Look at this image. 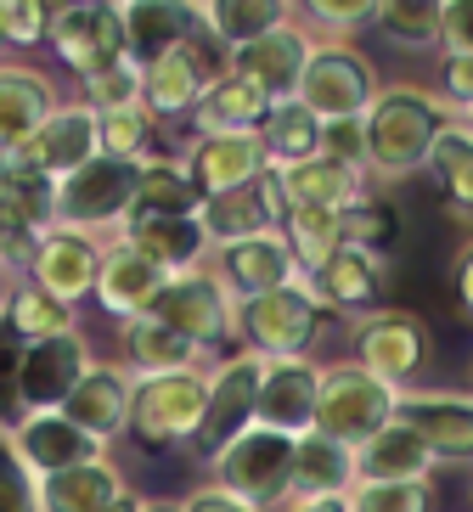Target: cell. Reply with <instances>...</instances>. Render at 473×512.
<instances>
[{"mask_svg": "<svg viewBox=\"0 0 473 512\" xmlns=\"http://www.w3.org/2000/svg\"><path fill=\"white\" fill-rule=\"evenodd\" d=\"M457 119L451 107H445L440 91H428V85H378L372 107L361 113V136H367V181H383V186H400L423 175L428 169V152L440 141V130Z\"/></svg>", "mask_w": 473, "mask_h": 512, "instance_id": "6da1fadb", "label": "cell"}, {"mask_svg": "<svg viewBox=\"0 0 473 512\" xmlns=\"http://www.w3.org/2000/svg\"><path fill=\"white\" fill-rule=\"evenodd\" d=\"M338 327V316L310 293V282L276 287L260 299H237L231 310V338L254 361H316L321 338Z\"/></svg>", "mask_w": 473, "mask_h": 512, "instance_id": "7a4b0ae2", "label": "cell"}, {"mask_svg": "<svg viewBox=\"0 0 473 512\" xmlns=\"http://www.w3.org/2000/svg\"><path fill=\"white\" fill-rule=\"evenodd\" d=\"M395 400L400 394L389 383H378L372 372H361L355 361H327L316 383V417L310 434L333 439L344 451H361L372 434H383L395 422Z\"/></svg>", "mask_w": 473, "mask_h": 512, "instance_id": "3957f363", "label": "cell"}, {"mask_svg": "<svg viewBox=\"0 0 473 512\" xmlns=\"http://www.w3.org/2000/svg\"><path fill=\"white\" fill-rule=\"evenodd\" d=\"M350 344H355V366L372 372L378 383H389L395 394L423 389L428 361H434V338H428V321L417 310L383 304V310H372L350 327Z\"/></svg>", "mask_w": 473, "mask_h": 512, "instance_id": "277c9868", "label": "cell"}, {"mask_svg": "<svg viewBox=\"0 0 473 512\" xmlns=\"http://www.w3.org/2000/svg\"><path fill=\"white\" fill-rule=\"evenodd\" d=\"M203 400H209V366H203V372L136 377L124 434L136 439L141 451H175V445H192V434H198V422H203Z\"/></svg>", "mask_w": 473, "mask_h": 512, "instance_id": "5b68a950", "label": "cell"}, {"mask_svg": "<svg viewBox=\"0 0 473 512\" xmlns=\"http://www.w3.org/2000/svg\"><path fill=\"white\" fill-rule=\"evenodd\" d=\"M209 467L214 484L254 512H276L293 496V439L276 434V428H260V422L243 439H231Z\"/></svg>", "mask_w": 473, "mask_h": 512, "instance_id": "8992f818", "label": "cell"}, {"mask_svg": "<svg viewBox=\"0 0 473 512\" xmlns=\"http://www.w3.org/2000/svg\"><path fill=\"white\" fill-rule=\"evenodd\" d=\"M136 181H141V164H124V158L96 152L85 169H74L68 181H57V226L85 231V237L124 231L130 203H136Z\"/></svg>", "mask_w": 473, "mask_h": 512, "instance_id": "52a82bcc", "label": "cell"}, {"mask_svg": "<svg viewBox=\"0 0 473 512\" xmlns=\"http://www.w3.org/2000/svg\"><path fill=\"white\" fill-rule=\"evenodd\" d=\"M378 85L383 79L361 46H350V40H316L293 102L310 107L316 119H361L372 107V96H378Z\"/></svg>", "mask_w": 473, "mask_h": 512, "instance_id": "ba28073f", "label": "cell"}, {"mask_svg": "<svg viewBox=\"0 0 473 512\" xmlns=\"http://www.w3.org/2000/svg\"><path fill=\"white\" fill-rule=\"evenodd\" d=\"M136 68H141V113L153 124H181L192 119L203 85L226 68V51H214L203 34H192V40L158 51L153 62H136Z\"/></svg>", "mask_w": 473, "mask_h": 512, "instance_id": "9c48e42d", "label": "cell"}, {"mask_svg": "<svg viewBox=\"0 0 473 512\" xmlns=\"http://www.w3.org/2000/svg\"><path fill=\"white\" fill-rule=\"evenodd\" d=\"M231 293L220 287V276L203 265V271H181L169 276L164 287H158V299L147 304V316L153 327H169L175 338H186V344H198L203 355L209 349H220L231 338Z\"/></svg>", "mask_w": 473, "mask_h": 512, "instance_id": "30bf717a", "label": "cell"}, {"mask_svg": "<svg viewBox=\"0 0 473 512\" xmlns=\"http://www.w3.org/2000/svg\"><path fill=\"white\" fill-rule=\"evenodd\" d=\"M91 338L85 327L57 332V338H40V344H23L12 361V406L23 411H62V400L74 394V383L91 372Z\"/></svg>", "mask_w": 473, "mask_h": 512, "instance_id": "8fae6325", "label": "cell"}, {"mask_svg": "<svg viewBox=\"0 0 473 512\" xmlns=\"http://www.w3.org/2000/svg\"><path fill=\"white\" fill-rule=\"evenodd\" d=\"M96 158V113L79 102H57L46 113V124L34 130L23 147L6 158V175H34V181H68L74 169H85Z\"/></svg>", "mask_w": 473, "mask_h": 512, "instance_id": "7c38bea8", "label": "cell"}, {"mask_svg": "<svg viewBox=\"0 0 473 512\" xmlns=\"http://www.w3.org/2000/svg\"><path fill=\"white\" fill-rule=\"evenodd\" d=\"M46 46L62 57V68L79 79L102 74L113 62L130 57L124 46V23L113 0H74V6H51V34Z\"/></svg>", "mask_w": 473, "mask_h": 512, "instance_id": "4fadbf2b", "label": "cell"}, {"mask_svg": "<svg viewBox=\"0 0 473 512\" xmlns=\"http://www.w3.org/2000/svg\"><path fill=\"white\" fill-rule=\"evenodd\" d=\"M254 406H260V361L254 355H226L209 366V400H203V422L192 434V451L203 462L226 451L231 439H243L254 428Z\"/></svg>", "mask_w": 473, "mask_h": 512, "instance_id": "5bb4252c", "label": "cell"}, {"mask_svg": "<svg viewBox=\"0 0 473 512\" xmlns=\"http://www.w3.org/2000/svg\"><path fill=\"white\" fill-rule=\"evenodd\" d=\"M310 46H316V34H310L305 23H299V12H293L282 29L260 34L254 46L226 51V68L243 79V85H254L265 102H293L299 74H305V62H310Z\"/></svg>", "mask_w": 473, "mask_h": 512, "instance_id": "9a60e30c", "label": "cell"}, {"mask_svg": "<svg viewBox=\"0 0 473 512\" xmlns=\"http://www.w3.org/2000/svg\"><path fill=\"white\" fill-rule=\"evenodd\" d=\"M102 242L107 237H85V231L51 226L46 237L34 242V254H29V265H23V276H29L40 293H51L57 304L79 310V304L91 299L96 271H102Z\"/></svg>", "mask_w": 473, "mask_h": 512, "instance_id": "2e32d148", "label": "cell"}, {"mask_svg": "<svg viewBox=\"0 0 473 512\" xmlns=\"http://www.w3.org/2000/svg\"><path fill=\"white\" fill-rule=\"evenodd\" d=\"M282 214H288L282 175L265 164L260 181L203 197V203H198V226H203V237H209V248H226V242H243V237H265V231H276V220H282Z\"/></svg>", "mask_w": 473, "mask_h": 512, "instance_id": "e0dca14e", "label": "cell"}, {"mask_svg": "<svg viewBox=\"0 0 473 512\" xmlns=\"http://www.w3.org/2000/svg\"><path fill=\"white\" fill-rule=\"evenodd\" d=\"M395 422H406L434 462H473V394L412 389L395 400Z\"/></svg>", "mask_w": 473, "mask_h": 512, "instance_id": "ac0fdd59", "label": "cell"}, {"mask_svg": "<svg viewBox=\"0 0 473 512\" xmlns=\"http://www.w3.org/2000/svg\"><path fill=\"white\" fill-rule=\"evenodd\" d=\"M209 271L220 276V287L237 299H260V293H276V287H293L305 282L299 265H293L288 242L265 231V237H243V242H226V248H214L209 254Z\"/></svg>", "mask_w": 473, "mask_h": 512, "instance_id": "d6986e66", "label": "cell"}, {"mask_svg": "<svg viewBox=\"0 0 473 512\" xmlns=\"http://www.w3.org/2000/svg\"><path fill=\"white\" fill-rule=\"evenodd\" d=\"M6 439H12L17 462L29 467L34 479H51L62 467H85V462H102L107 456L102 445H96L91 434H79L62 411H23V417L6 428Z\"/></svg>", "mask_w": 473, "mask_h": 512, "instance_id": "ffe728a7", "label": "cell"}, {"mask_svg": "<svg viewBox=\"0 0 473 512\" xmlns=\"http://www.w3.org/2000/svg\"><path fill=\"white\" fill-rule=\"evenodd\" d=\"M130 389L136 377L124 372L119 361H91V372L74 383V394L62 400V417L74 422L79 434H91L96 445H113L124 439V422H130Z\"/></svg>", "mask_w": 473, "mask_h": 512, "instance_id": "44dd1931", "label": "cell"}, {"mask_svg": "<svg viewBox=\"0 0 473 512\" xmlns=\"http://www.w3.org/2000/svg\"><path fill=\"white\" fill-rule=\"evenodd\" d=\"M316 383H321V361H260V406L254 422L276 428V434H310L316 417Z\"/></svg>", "mask_w": 473, "mask_h": 512, "instance_id": "7402d4cb", "label": "cell"}, {"mask_svg": "<svg viewBox=\"0 0 473 512\" xmlns=\"http://www.w3.org/2000/svg\"><path fill=\"white\" fill-rule=\"evenodd\" d=\"M310 293H316L333 316H372L389 299V259L355 254V248H338L316 276H310Z\"/></svg>", "mask_w": 473, "mask_h": 512, "instance_id": "603a6c76", "label": "cell"}, {"mask_svg": "<svg viewBox=\"0 0 473 512\" xmlns=\"http://www.w3.org/2000/svg\"><path fill=\"white\" fill-rule=\"evenodd\" d=\"M186 181L198 186V197L231 192V186H248L265 175V147L260 130L254 136H192L181 152Z\"/></svg>", "mask_w": 473, "mask_h": 512, "instance_id": "cb8c5ba5", "label": "cell"}, {"mask_svg": "<svg viewBox=\"0 0 473 512\" xmlns=\"http://www.w3.org/2000/svg\"><path fill=\"white\" fill-rule=\"evenodd\" d=\"M164 282H169V276L158 271V265H147V259H141L124 237H113V242H102V271H96L91 299L124 327V321L147 316V304L158 299V287H164Z\"/></svg>", "mask_w": 473, "mask_h": 512, "instance_id": "d4e9b609", "label": "cell"}, {"mask_svg": "<svg viewBox=\"0 0 473 512\" xmlns=\"http://www.w3.org/2000/svg\"><path fill=\"white\" fill-rule=\"evenodd\" d=\"M57 102H62L57 85L40 68H29V62H0V164L46 124V113Z\"/></svg>", "mask_w": 473, "mask_h": 512, "instance_id": "484cf974", "label": "cell"}, {"mask_svg": "<svg viewBox=\"0 0 473 512\" xmlns=\"http://www.w3.org/2000/svg\"><path fill=\"white\" fill-rule=\"evenodd\" d=\"M265 113H271V102L254 85H243L231 68H220L203 85V96H198V107H192L186 124H192V136H254L265 124Z\"/></svg>", "mask_w": 473, "mask_h": 512, "instance_id": "4316f807", "label": "cell"}, {"mask_svg": "<svg viewBox=\"0 0 473 512\" xmlns=\"http://www.w3.org/2000/svg\"><path fill=\"white\" fill-rule=\"evenodd\" d=\"M434 456L428 445L406 428V422H389L383 434H372L361 451H355V484H428L434 479Z\"/></svg>", "mask_w": 473, "mask_h": 512, "instance_id": "83f0119b", "label": "cell"}, {"mask_svg": "<svg viewBox=\"0 0 473 512\" xmlns=\"http://www.w3.org/2000/svg\"><path fill=\"white\" fill-rule=\"evenodd\" d=\"M282 175V197H288V209H350L361 197L372 192L367 169H350V164H333V158H305V164H288L276 169Z\"/></svg>", "mask_w": 473, "mask_h": 512, "instance_id": "f1b7e54d", "label": "cell"}, {"mask_svg": "<svg viewBox=\"0 0 473 512\" xmlns=\"http://www.w3.org/2000/svg\"><path fill=\"white\" fill-rule=\"evenodd\" d=\"M119 237L130 242L147 265H158L164 276L203 271L209 254H214L209 237H203V226H198V214H192V220H130Z\"/></svg>", "mask_w": 473, "mask_h": 512, "instance_id": "f546056e", "label": "cell"}, {"mask_svg": "<svg viewBox=\"0 0 473 512\" xmlns=\"http://www.w3.org/2000/svg\"><path fill=\"white\" fill-rule=\"evenodd\" d=\"M288 17H293L288 0H209V6H192V23L214 51L254 46L260 34L282 29Z\"/></svg>", "mask_w": 473, "mask_h": 512, "instance_id": "4dcf8cb0", "label": "cell"}, {"mask_svg": "<svg viewBox=\"0 0 473 512\" xmlns=\"http://www.w3.org/2000/svg\"><path fill=\"white\" fill-rule=\"evenodd\" d=\"M40 484V512H102L130 490L124 467L113 456L102 462H85V467H62L51 479H34Z\"/></svg>", "mask_w": 473, "mask_h": 512, "instance_id": "1f68e13d", "label": "cell"}, {"mask_svg": "<svg viewBox=\"0 0 473 512\" xmlns=\"http://www.w3.org/2000/svg\"><path fill=\"white\" fill-rule=\"evenodd\" d=\"M119 23H124V46H130V62H153L158 51L181 46L198 34L192 23V6L186 0H130L119 6Z\"/></svg>", "mask_w": 473, "mask_h": 512, "instance_id": "d6a6232c", "label": "cell"}, {"mask_svg": "<svg viewBox=\"0 0 473 512\" xmlns=\"http://www.w3.org/2000/svg\"><path fill=\"white\" fill-rule=\"evenodd\" d=\"M355 490V451L333 445L321 434L293 439V496L288 501H327Z\"/></svg>", "mask_w": 473, "mask_h": 512, "instance_id": "836d02e7", "label": "cell"}, {"mask_svg": "<svg viewBox=\"0 0 473 512\" xmlns=\"http://www.w3.org/2000/svg\"><path fill=\"white\" fill-rule=\"evenodd\" d=\"M0 327L12 332L17 349H23V344H40V338H57V332H74L79 310H68L51 293H40L29 276H12L6 293H0Z\"/></svg>", "mask_w": 473, "mask_h": 512, "instance_id": "e575fe53", "label": "cell"}, {"mask_svg": "<svg viewBox=\"0 0 473 512\" xmlns=\"http://www.w3.org/2000/svg\"><path fill=\"white\" fill-rule=\"evenodd\" d=\"M119 349H124V372L130 377H164V372H203V355L198 344L175 338L169 327H153V321H124L119 327Z\"/></svg>", "mask_w": 473, "mask_h": 512, "instance_id": "d590c367", "label": "cell"}, {"mask_svg": "<svg viewBox=\"0 0 473 512\" xmlns=\"http://www.w3.org/2000/svg\"><path fill=\"white\" fill-rule=\"evenodd\" d=\"M198 186L186 181L181 158H169V152H158V158H147L141 164V181H136V203H130V220H192L198 214ZM124 220V226H130Z\"/></svg>", "mask_w": 473, "mask_h": 512, "instance_id": "8d00e7d4", "label": "cell"}, {"mask_svg": "<svg viewBox=\"0 0 473 512\" xmlns=\"http://www.w3.org/2000/svg\"><path fill=\"white\" fill-rule=\"evenodd\" d=\"M316 136H321V119L299 102H271L260 124V147H265V164L271 169H288V164H305L316 158Z\"/></svg>", "mask_w": 473, "mask_h": 512, "instance_id": "74e56055", "label": "cell"}, {"mask_svg": "<svg viewBox=\"0 0 473 512\" xmlns=\"http://www.w3.org/2000/svg\"><path fill=\"white\" fill-rule=\"evenodd\" d=\"M276 237L288 242V254H293V265H299L305 282L344 248L338 242V214H327V209H288L276 220Z\"/></svg>", "mask_w": 473, "mask_h": 512, "instance_id": "f35d334b", "label": "cell"}, {"mask_svg": "<svg viewBox=\"0 0 473 512\" xmlns=\"http://www.w3.org/2000/svg\"><path fill=\"white\" fill-rule=\"evenodd\" d=\"M423 175H434L440 197H445L457 214H473V136L462 130L457 119L440 130V141H434V152H428V169H423Z\"/></svg>", "mask_w": 473, "mask_h": 512, "instance_id": "ab89813d", "label": "cell"}, {"mask_svg": "<svg viewBox=\"0 0 473 512\" xmlns=\"http://www.w3.org/2000/svg\"><path fill=\"white\" fill-rule=\"evenodd\" d=\"M372 29L400 51H440V0H378Z\"/></svg>", "mask_w": 473, "mask_h": 512, "instance_id": "60d3db41", "label": "cell"}, {"mask_svg": "<svg viewBox=\"0 0 473 512\" xmlns=\"http://www.w3.org/2000/svg\"><path fill=\"white\" fill-rule=\"evenodd\" d=\"M395 237H400V214H395V203H389V197L367 192L361 203L338 209V242H344V248H355V254L383 259Z\"/></svg>", "mask_w": 473, "mask_h": 512, "instance_id": "b9f144b4", "label": "cell"}, {"mask_svg": "<svg viewBox=\"0 0 473 512\" xmlns=\"http://www.w3.org/2000/svg\"><path fill=\"white\" fill-rule=\"evenodd\" d=\"M96 152L124 158V164H147V158H158V124L141 113V102L96 113Z\"/></svg>", "mask_w": 473, "mask_h": 512, "instance_id": "7bdbcfd3", "label": "cell"}, {"mask_svg": "<svg viewBox=\"0 0 473 512\" xmlns=\"http://www.w3.org/2000/svg\"><path fill=\"white\" fill-rule=\"evenodd\" d=\"M299 23H305L316 40H350L355 34L372 29V17H378V0H310V6H293Z\"/></svg>", "mask_w": 473, "mask_h": 512, "instance_id": "ee69618b", "label": "cell"}, {"mask_svg": "<svg viewBox=\"0 0 473 512\" xmlns=\"http://www.w3.org/2000/svg\"><path fill=\"white\" fill-rule=\"evenodd\" d=\"M136 102H141V68L130 57L79 79V107H91V113H113V107H136Z\"/></svg>", "mask_w": 473, "mask_h": 512, "instance_id": "f6af8a7d", "label": "cell"}, {"mask_svg": "<svg viewBox=\"0 0 473 512\" xmlns=\"http://www.w3.org/2000/svg\"><path fill=\"white\" fill-rule=\"evenodd\" d=\"M51 34V6L40 0H0V46L6 51H34Z\"/></svg>", "mask_w": 473, "mask_h": 512, "instance_id": "bcb514c9", "label": "cell"}, {"mask_svg": "<svg viewBox=\"0 0 473 512\" xmlns=\"http://www.w3.org/2000/svg\"><path fill=\"white\" fill-rule=\"evenodd\" d=\"M350 512H428L434 507V490L428 484H355Z\"/></svg>", "mask_w": 473, "mask_h": 512, "instance_id": "7dc6e473", "label": "cell"}, {"mask_svg": "<svg viewBox=\"0 0 473 512\" xmlns=\"http://www.w3.org/2000/svg\"><path fill=\"white\" fill-rule=\"evenodd\" d=\"M0 512H40V484L23 462H17L12 439L0 428Z\"/></svg>", "mask_w": 473, "mask_h": 512, "instance_id": "c3c4849f", "label": "cell"}, {"mask_svg": "<svg viewBox=\"0 0 473 512\" xmlns=\"http://www.w3.org/2000/svg\"><path fill=\"white\" fill-rule=\"evenodd\" d=\"M316 158H333V164L361 169V158H367V136H361V119H321Z\"/></svg>", "mask_w": 473, "mask_h": 512, "instance_id": "681fc988", "label": "cell"}, {"mask_svg": "<svg viewBox=\"0 0 473 512\" xmlns=\"http://www.w3.org/2000/svg\"><path fill=\"white\" fill-rule=\"evenodd\" d=\"M440 51L473 57V0H440Z\"/></svg>", "mask_w": 473, "mask_h": 512, "instance_id": "f907efd6", "label": "cell"}, {"mask_svg": "<svg viewBox=\"0 0 473 512\" xmlns=\"http://www.w3.org/2000/svg\"><path fill=\"white\" fill-rule=\"evenodd\" d=\"M440 96L451 113L473 107V57H440Z\"/></svg>", "mask_w": 473, "mask_h": 512, "instance_id": "816d5d0a", "label": "cell"}, {"mask_svg": "<svg viewBox=\"0 0 473 512\" xmlns=\"http://www.w3.org/2000/svg\"><path fill=\"white\" fill-rule=\"evenodd\" d=\"M181 512H254V507H243V501L226 496L214 479H203L198 490H186V496H181Z\"/></svg>", "mask_w": 473, "mask_h": 512, "instance_id": "f5cc1de1", "label": "cell"}, {"mask_svg": "<svg viewBox=\"0 0 473 512\" xmlns=\"http://www.w3.org/2000/svg\"><path fill=\"white\" fill-rule=\"evenodd\" d=\"M451 287H457L462 316L473 321V242H462V248H457V265H451Z\"/></svg>", "mask_w": 473, "mask_h": 512, "instance_id": "db71d44e", "label": "cell"}, {"mask_svg": "<svg viewBox=\"0 0 473 512\" xmlns=\"http://www.w3.org/2000/svg\"><path fill=\"white\" fill-rule=\"evenodd\" d=\"M276 512H350L344 496H327V501H282Z\"/></svg>", "mask_w": 473, "mask_h": 512, "instance_id": "11a10c76", "label": "cell"}, {"mask_svg": "<svg viewBox=\"0 0 473 512\" xmlns=\"http://www.w3.org/2000/svg\"><path fill=\"white\" fill-rule=\"evenodd\" d=\"M102 512H141V496H136V490H124V496L113 501V507H102Z\"/></svg>", "mask_w": 473, "mask_h": 512, "instance_id": "9f6ffc18", "label": "cell"}, {"mask_svg": "<svg viewBox=\"0 0 473 512\" xmlns=\"http://www.w3.org/2000/svg\"><path fill=\"white\" fill-rule=\"evenodd\" d=\"M141 512H181V501H141Z\"/></svg>", "mask_w": 473, "mask_h": 512, "instance_id": "6f0895ef", "label": "cell"}, {"mask_svg": "<svg viewBox=\"0 0 473 512\" xmlns=\"http://www.w3.org/2000/svg\"><path fill=\"white\" fill-rule=\"evenodd\" d=\"M12 276H17V271H12V259H6V248H0V293H6V282H12Z\"/></svg>", "mask_w": 473, "mask_h": 512, "instance_id": "680465c9", "label": "cell"}, {"mask_svg": "<svg viewBox=\"0 0 473 512\" xmlns=\"http://www.w3.org/2000/svg\"><path fill=\"white\" fill-rule=\"evenodd\" d=\"M457 124H462V130L473 136V107H468V113H457Z\"/></svg>", "mask_w": 473, "mask_h": 512, "instance_id": "91938a15", "label": "cell"}, {"mask_svg": "<svg viewBox=\"0 0 473 512\" xmlns=\"http://www.w3.org/2000/svg\"><path fill=\"white\" fill-rule=\"evenodd\" d=\"M468 394H473V361H468Z\"/></svg>", "mask_w": 473, "mask_h": 512, "instance_id": "94428289", "label": "cell"}, {"mask_svg": "<svg viewBox=\"0 0 473 512\" xmlns=\"http://www.w3.org/2000/svg\"><path fill=\"white\" fill-rule=\"evenodd\" d=\"M0 51H6V46H0Z\"/></svg>", "mask_w": 473, "mask_h": 512, "instance_id": "6125c7cd", "label": "cell"}]
</instances>
